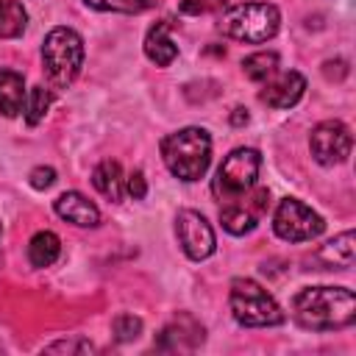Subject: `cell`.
<instances>
[{
  "mask_svg": "<svg viewBox=\"0 0 356 356\" xmlns=\"http://www.w3.org/2000/svg\"><path fill=\"white\" fill-rule=\"evenodd\" d=\"M53 209L61 220L78 225V228H95L100 225V209L81 192L70 189V192H61L56 200H53Z\"/></svg>",
  "mask_w": 356,
  "mask_h": 356,
  "instance_id": "12",
  "label": "cell"
},
{
  "mask_svg": "<svg viewBox=\"0 0 356 356\" xmlns=\"http://www.w3.org/2000/svg\"><path fill=\"white\" fill-rule=\"evenodd\" d=\"M275 70H278V53H273V50L250 53V56L242 61V72H245L250 81H256V83L267 81Z\"/></svg>",
  "mask_w": 356,
  "mask_h": 356,
  "instance_id": "19",
  "label": "cell"
},
{
  "mask_svg": "<svg viewBox=\"0 0 356 356\" xmlns=\"http://www.w3.org/2000/svg\"><path fill=\"white\" fill-rule=\"evenodd\" d=\"M25 95H28V89H25L22 72H14V70L0 67V114H3V117H17V114H22Z\"/></svg>",
  "mask_w": 356,
  "mask_h": 356,
  "instance_id": "15",
  "label": "cell"
},
{
  "mask_svg": "<svg viewBox=\"0 0 356 356\" xmlns=\"http://www.w3.org/2000/svg\"><path fill=\"white\" fill-rule=\"evenodd\" d=\"M228 306H231L234 320L245 328H267V325H281L286 320L278 300L253 278H234L231 281Z\"/></svg>",
  "mask_w": 356,
  "mask_h": 356,
  "instance_id": "5",
  "label": "cell"
},
{
  "mask_svg": "<svg viewBox=\"0 0 356 356\" xmlns=\"http://www.w3.org/2000/svg\"><path fill=\"white\" fill-rule=\"evenodd\" d=\"M259 170H261V156L256 147H234L217 167V175L211 184L214 197L220 203H228V200L245 195L248 189L256 186Z\"/></svg>",
  "mask_w": 356,
  "mask_h": 356,
  "instance_id": "6",
  "label": "cell"
},
{
  "mask_svg": "<svg viewBox=\"0 0 356 356\" xmlns=\"http://www.w3.org/2000/svg\"><path fill=\"white\" fill-rule=\"evenodd\" d=\"M92 184H95V189H97L106 200H111V203H120V200L125 197L122 167H120V161H114V159H103V161L92 170Z\"/></svg>",
  "mask_w": 356,
  "mask_h": 356,
  "instance_id": "14",
  "label": "cell"
},
{
  "mask_svg": "<svg viewBox=\"0 0 356 356\" xmlns=\"http://www.w3.org/2000/svg\"><path fill=\"white\" fill-rule=\"evenodd\" d=\"M145 56L156 64V67H170L178 56V44L170 36V22L161 19L156 22L147 33H145Z\"/></svg>",
  "mask_w": 356,
  "mask_h": 356,
  "instance_id": "13",
  "label": "cell"
},
{
  "mask_svg": "<svg viewBox=\"0 0 356 356\" xmlns=\"http://www.w3.org/2000/svg\"><path fill=\"white\" fill-rule=\"evenodd\" d=\"M28 28V11L19 0H0V39H17Z\"/></svg>",
  "mask_w": 356,
  "mask_h": 356,
  "instance_id": "18",
  "label": "cell"
},
{
  "mask_svg": "<svg viewBox=\"0 0 356 356\" xmlns=\"http://www.w3.org/2000/svg\"><path fill=\"white\" fill-rule=\"evenodd\" d=\"M267 203H270V192L256 184L245 195H239V197H234L228 203H220V222H222V228L228 234L245 236L259 225L261 214L267 211Z\"/></svg>",
  "mask_w": 356,
  "mask_h": 356,
  "instance_id": "8",
  "label": "cell"
},
{
  "mask_svg": "<svg viewBox=\"0 0 356 356\" xmlns=\"http://www.w3.org/2000/svg\"><path fill=\"white\" fill-rule=\"evenodd\" d=\"M261 92H259V100L270 108H292L303 92H306V78L298 72V70H286V72H273L267 81H261Z\"/></svg>",
  "mask_w": 356,
  "mask_h": 356,
  "instance_id": "11",
  "label": "cell"
},
{
  "mask_svg": "<svg viewBox=\"0 0 356 356\" xmlns=\"http://www.w3.org/2000/svg\"><path fill=\"white\" fill-rule=\"evenodd\" d=\"M175 236L181 250L192 259V261H203L217 250V236L214 228L209 225V220L195 211V209H181L175 214Z\"/></svg>",
  "mask_w": 356,
  "mask_h": 356,
  "instance_id": "10",
  "label": "cell"
},
{
  "mask_svg": "<svg viewBox=\"0 0 356 356\" xmlns=\"http://www.w3.org/2000/svg\"><path fill=\"white\" fill-rule=\"evenodd\" d=\"M181 14H203L200 0H184L181 3Z\"/></svg>",
  "mask_w": 356,
  "mask_h": 356,
  "instance_id": "26",
  "label": "cell"
},
{
  "mask_svg": "<svg viewBox=\"0 0 356 356\" xmlns=\"http://www.w3.org/2000/svg\"><path fill=\"white\" fill-rule=\"evenodd\" d=\"M61 256V239L53 231H36L28 242V261L33 267H50Z\"/></svg>",
  "mask_w": 356,
  "mask_h": 356,
  "instance_id": "17",
  "label": "cell"
},
{
  "mask_svg": "<svg viewBox=\"0 0 356 356\" xmlns=\"http://www.w3.org/2000/svg\"><path fill=\"white\" fill-rule=\"evenodd\" d=\"M353 231H342L339 236L328 239L320 250H317V259L325 264V267H339V270H348L353 267Z\"/></svg>",
  "mask_w": 356,
  "mask_h": 356,
  "instance_id": "16",
  "label": "cell"
},
{
  "mask_svg": "<svg viewBox=\"0 0 356 356\" xmlns=\"http://www.w3.org/2000/svg\"><path fill=\"white\" fill-rule=\"evenodd\" d=\"M50 103H53V92L44 89V86H33L28 89L25 95V106H22V114H25V122L28 125H39L44 120V114L50 111Z\"/></svg>",
  "mask_w": 356,
  "mask_h": 356,
  "instance_id": "20",
  "label": "cell"
},
{
  "mask_svg": "<svg viewBox=\"0 0 356 356\" xmlns=\"http://www.w3.org/2000/svg\"><path fill=\"white\" fill-rule=\"evenodd\" d=\"M200 6H203V14L206 11H220V8H225V0H200Z\"/></svg>",
  "mask_w": 356,
  "mask_h": 356,
  "instance_id": "28",
  "label": "cell"
},
{
  "mask_svg": "<svg viewBox=\"0 0 356 356\" xmlns=\"http://www.w3.org/2000/svg\"><path fill=\"white\" fill-rule=\"evenodd\" d=\"M350 147H353V136L342 120H323L312 128L309 150L317 164H323V167L342 164L350 156Z\"/></svg>",
  "mask_w": 356,
  "mask_h": 356,
  "instance_id": "9",
  "label": "cell"
},
{
  "mask_svg": "<svg viewBox=\"0 0 356 356\" xmlns=\"http://www.w3.org/2000/svg\"><path fill=\"white\" fill-rule=\"evenodd\" d=\"M125 192L134 197V200H142L147 195V181H145V172L142 170H134L128 178H125Z\"/></svg>",
  "mask_w": 356,
  "mask_h": 356,
  "instance_id": "24",
  "label": "cell"
},
{
  "mask_svg": "<svg viewBox=\"0 0 356 356\" xmlns=\"http://www.w3.org/2000/svg\"><path fill=\"white\" fill-rule=\"evenodd\" d=\"M0 239H3V225H0ZM0 264H3V250H0Z\"/></svg>",
  "mask_w": 356,
  "mask_h": 356,
  "instance_id": "29",
  "label": "cell"
},
{
  "mask_svg": "<svg viewBox=\"0 0 356 356\" xmlns=\"http://www.w3.org/2000/svg\"><path fill=\"white\" fill-rule=\"evenodd\" d=\"M289 314L306 331H339L356 323V295L348 286H303Z\"/></svg>",
  "mask_w": 356,
  "mask_h": 356,
  "instance_id": "1",
  "label": "cell"
},
{
  "mask_svg": "<svg viewBox=\"0 0 356 356\" xmlns=\"http://www.w3.org/2000/svg\"><path fill=\"white\" fill-rule=\"evenodd\" d=\"M273 231L284 242H312L325 231V220L298 197H284L273 211Z\"/></svg>",
  "mask_w": 356,
  "mask_h": 356,
  "instance_id": "7",
  "label": "cell"
},
{
  "mask_svg": "<svg viewBox=\"0 0 356 356\" xmlns=\"http://www.w3.org/2000/svg\"><path fill=\"white\" fill-rule=\"evenodd\" d=\"M95 11H111V14H142L153 8V0H83Z\"/></svg>",
  "mask_w": 356,
  "mask_h": 356,
  "instance_id": "21",
  "label": "cell"
},
{
  "mask_svg": "<svg viewBox=\"0 0 356 356\" xmlns=\"http://www.w3.org/2000/svg\"><path fill=\"white\" fill-rule=\"evenodd\" d=\"M281 28V11L273 3H239L220 17V33L245 44L270 42Z\"/></svg>",
  "mask_w": 356,
  "mask_h": 356,
  "instance_id": "4",
  "label": "cell"
},
{
  "mask_svg": "<svg viewBox=\"0 0 356 356\" xmlns=\"http://www.w3.org/2000/svg\"><path fill=\"white\" fill-rule=\"evenodd\" d=\"M161 159L178 181H200L211 164V136L206 128L186 125L161 139Z\"/></svg>",
  "mask_w": 356,
  "mask_h": 356,
  "instance_id": "2",
  "label": "cell"
},
{
  "mask_svg": "<svg viewBox=\"0 0 356 356\" xmlns=\"http://www.w3.org/2000/svg\"><path fill=\"white\" fill-rule=\"evenodd\" d=\"M250 117H248V108H234L231 114V125H245Z\"/></svg>",
  "mask_w": 356,
  "mask_h": 356,
  "instance_id": "27",
  "label": "cell"
},
{
  "mask_svg": "<svg viewBox=\"0 0 356 356\" xmlns=\"http://www.w3.org/2000/svg\"><path fill=\"white\" fill-rule=\"evenodd\" d=\"M47 353H56V350H67V353H92L95 350V345L92 342H86V339H61V342H50L47 348H44Z\"/></svg>",
  "mask_w": 356,
  "mask_h": 356,
  "instance_id": "23",
  "label": "cell"
},
{
  "mask_svg": "<svg viewBox=\"0 0 356 356\" xmlns=\"http://www.w3.org/2000/svg\"><path fill=\"white\" fill-rule=\"evenodd\" d=\"M111 331H114L117 342H134L142 334V320L134 314H117L111 323Z\"/></svg>",
  "mask_w": 356,
  "mask_h": 356,
  "instance_id": "22",
  "label": "cell"
},
{
  "mask_svg": "<svg viewBox=\"0 0 356 356\" xmlns=\"http://www.w3.org/2000/svg\"><path fill=\"white\" fill-rule=\"evenodd\" d=\"M28 178H31V186H33V189H47V186H53V184H56V170H53V167H42V164H39V167H33V170H31V175H28Z\"/></svg>",
  "mask_w": 356,
  "mask_h": 356,
  "instance_id": "25",
  "label": "cell"
},
{
  "mask_svg": "<svg viewBox=\"0 0 356 356\" xmlns=\"http://www.w3.org/2000/svg\"><path fill=\"white\" fill-rule=\"evenodd\" d=\"M42 64L53 89H67L83 67V39L72 28H53L42 42Z\"/></svg>",
  "mask_w": 356,
  "mask_h": 356,
  "instance_id": "3",
  "label": "cell"
}]
</instances>
